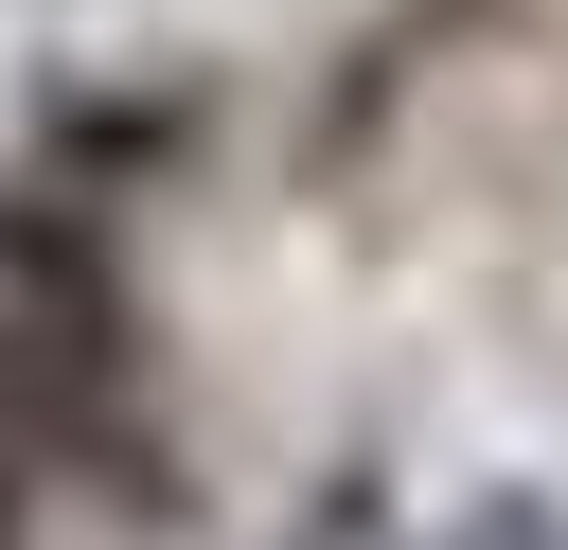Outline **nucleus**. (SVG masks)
<instances>
[{"label":"nucleus","mask_w":568,"mask_h":550,"mask_svg":"<svg viewBox=\"0 0 568 550\" xmlns=\"http://www.w3.org/2000/svg\"><path fill=\"white\" fill-rule=\"evenodd\" d=\"M444 550H568V515H532V497H497V515H462Z\"/></svg>","instance_id":"f257e3e1"}]
</instances>
